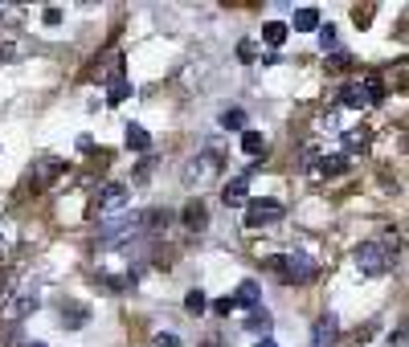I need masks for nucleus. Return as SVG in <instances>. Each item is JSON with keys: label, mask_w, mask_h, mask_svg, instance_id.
I'll list each match as a JSON object with an SVG mask.
<instances>
[{"label": "nucleus", "mask_w": 409, "mask_h": 347, "mask_svg": "<svg viewBox=\"0 0 409 347\" xmlns=\"http://www.w3.org/2000/svg\"><path fill=\"white\" fill-rule=\"evenodd\" d=\"M356 265H361V274H368V278L389 274L397 265V237L393 233H381L372 241H361L356 245Z\"/></svg>", "instance_id": "obj_1"}, {"label": "nucleus", "mask_w": 409, "mask_h": 347, "mask_svg": "<svg viewBox=\"0 0 409 347\" xmlns=\"http://www.w3.org/2000/svg\"><path fill=\"white\" fill-rule=\"evenodd\" d=\"M266 270H271L282 286H303V282H311V278H316L319 265L307 258V254H278V258L266 261Z\"/></svg>", "instance_id": "obj_2"}, {"label": "nucleus", "mask_w": 409, "mask_h": 347, "mask_svg": "<svg viewBox=\"0 0 409 347\" xmlns=\"http://www.w3.org/2000/svg\"><path fill=\"white\" fill-rule=\"evenodd\" d=\"M136 233H143V213H119L98 225V245H119V241H131Z\"/></svg>", "instance_id": "obj_3"}, {"label": "nucleus", "mask_w": 409, "mask_h": 347, "mask_svg": "<svg viewBox=\"0 0 409 347\" xmlns=\"http://www.w3.org/2000/svg\"><path fill=\"white\" fill-rule=\"evenodd\" d=\"M226 168V160H221V151H213V147H205V151H197L192 160H188V168H184V184H209V180H217Z\"/></svg>", "instance_id": "obj_4"}, {"label": "nucleus", "mask_w": 409, "mask_h": 347, "mask_svg": "<svg viewBox=\"0 0 409 347\" xmlns=\"http://www.w3.org/2000/svg\"><path fill=\"white\" fill-rule=\"evenodd\" d=\"M94 209H98L102 217H111V213H123V209H127V184H119V180L102 184V188L94 192Z\"/></svg>", "instance_id": "obj_5"}, {"label": "nucleus", "mask_w": 409, "mask_h": 347, "mask_svg": "<svg viewBox=\"0 0 409 347\" xmlns=\"http://www.w3.org/2000/svg\"><path fill=\"white\" fill-rule=\"evenodd\" d=\"M42 306V294L33 290V286H25V290H17L12 299H4V306H0V315L8 319V323H17V319H25V315H33Z\"/></svg>", "instance_id": "obj_6"}, {"label": "nucleus", "mask_w": 409, "mask_h": 347, "mask_svg": "<svg viewBox=\"0 0 409 347\" xmlns=\"http://www.w3.org/2000/svg\"><path fill=\"white\" fill-rule=\"evenodd\" d=\"M282 217H287V209L278 200H250L246 205V229H262V225H274Z\"/></svg>", "instance_id": "obj_7"}, {"label": "nucleus", "mask_w": 409, "mask_h": 347, "mask_svg": "<svg viewBox=\"0 0 409 347\" xmlns=\"http://www.w3.org/2000/svg\"><path fill=\"white\" fill-rule=\"evenodd\" d=\"M250 176H254V168L233 176L226 188H221V205H226V209H242V205H246V196H250Z\"/></svg>", "instance_id": "obj_8"}, {"label": "nucleus", "mask_w": 409, "mask_h": 347, "mask_svg": "<svg viewBox=\"0 0 409 347\" xmlns=\"http://www.w3.org/2000/svg\"><path fill=\"white\" fill-rule=\"evenodd\" d=\"M340 339V319L336 315H319L316 327H311V347H336Z\"/></svg>", "instance_id": "obj_9"}, {"label": "nucleus", "mask_w": 409, "mask_h": 347, "mask_svg": "<svg viewBox=\"0 0 409 347\" xmlns=\"http://www.w3.org/2000/svg\"><path fill=\"white\" fill-rule=\"evenodd\" d=\"M344 135V156H361V151H368V143H372V127H348L340 131Z\"/></svg>", "instance_id": "obj_10"}, {"label": "nucleus", "mask_w": 409, "mask_h": 347, "mask_svg": "<svg viewBox=\"0 0 409 347\" xmlns=\"http://www.w3.org/2000/svg\"><path fill=\"white\" fill-rule=\"evenodd\" d=\"M316 164H319V168H316L319 180H336V176L348 172V156H319Z\"/></svg>", "instance_id": "obj_11"}, {"label": "nucleus", "mask_w": 409, "mask_h": 347, "mask_svg": "<svg viewBox=\"0 0 409 347\" xmlns=\"http://www.w3.org/2000/svg\"><path fill=\"white\" fill-rule=\"evenodd\" d=\"M262 303V286L254 282V278H246L242 286H237V294H233V306H250V310H258Z\"/></svg>", "instance_id": "obj_12"}, {"label": "nucleus", "mask_w": 409, "mask_h": 347, "mask_svg": "<svg viewBox=\"0 0 409 347\" xmlns=\"http://www.w3.org/2000/svg\"><path fill=\"white\" fill-rule=\"evenodd\" d=\"M361 90H364V102H368V106L385 102V82H381V74H364V78H361Z\"/></svg>", "instance_id": "obj_13"}, {"label": "nucleus", "mask_w": 409, "mask_h": 347, "mask_svg": "<svg viewBox=\"0 0 409 347\" xmlns=\"http://www.w3.org/2000/svg\"><path fill=\"white\" fill-rule=\"evenodd\" d=\"M291 29H295V33H316L319 29V12L316 8H299V12L291 17Z\"/></svg>", "instance_id": "obj_14"}, {"label": "nucleus", "mask_w": 409, "mask_h": 347, "mask_svg": "<svg viewBox=\"0 0 409 347\" xmlns=\"http://www.w3.org/2000/svg\"><path fill=\"white\" fill-rule=\"evenodd\" d=\"M184 225H188V229H197V233H201V229H205V225H209V209H205V205H201V200H192V205H188V209H184Z\"/></svg>", "instance_id": "obj_15"}, {"label": "nucleus", "mask_w": 409, "mask_h": 347, "mask_svg": "<svg viewBox=\"0 0 409 347\" xmlns=\"http://www.w3.org/2000/svg\"><path fill=\"white\" fill-rule=\"evenodd\" d=\"M87 319H91V310H87V306H62V323H66L70 331L87 327Z\"/></svg>", "instance_id": "obj_16"}, {"label": "nucleus", "mask_w": 409, "mask_h": 347, "mask_svg": "<svg viewBox=\"0 0 409 347\" xmlns=\"http://www.w3.org/2000/svg\"><path fill=\"white\" fill-rule=\"evenodd\" d=\"M246 331H250V335H262V339H266V335H271V310H254V315L246 319Z\"/></svg>", "instance_id": "obj_17"}, {"label": "nucleus", "mask_w": 409, "mask_h": 347, "mask_svg": "<svg viewBox=\"0 0 409 347\" xmlns=\"http://www.w3.org/2000/svg\"><path fill=\"white\" fill-rule=\"evenodd\" d=\"M242 151H246V156H262V151H266V139H262V131H242Z\"/></svg>", "instance_id": "obj_18"}, {"label": "nucleus", "mask_w": 409, "mask_h": 347, "mask_svg": "<svg viewBox=\"0 0 409 347\" xmlns=\"http://www.w3.org/2000/svg\"><path fill=\"white\" fill-rule=\"evenodd\" d=\"M340 102H344V106H352V111L368 106V102H364V90H361V82H344V90H340Z\"/></svg>", "instance_id": "obj_19"}, {"label": "nucleus", "mask_w": 409, "mask_h": 347, "mask_svg": "<svg viewBox=\"0 0 409 347\" xmlns=\"http://www.w3.org/2000/svg\"><path fill=\"white\" fill-rule=\"evenodd\" d=\"M287 33H291V29H287L282 21H266V25H262V41L266 45H282L287 41Z\"/></svg>", "instance_id": "obj_20"}, {"label": "nucleus", "mask_w": 409, "mask_h": 347, "mask_svg": "<svg viewBox=\"0 0 409 347\" xmlns=\"http://www.w3.org/2000/svg\"><path fill=\"white\" fill-rule=\"evenodd\" d=\"M127 147H131V151H147V147H152V135L139 127V123H131V127H127Z\"/></svg>", "instance_id": "obj_21"}, {"label": "nucleus", "mask_w": 409, "mask_h": 347, "mask_svg": "<svg viewBox=\"0 0 409 347\" xmlns=\"http://www.w3.org/2000/svg\"><path fill=\"white\" fill-rule=\"evenodd\" d=\"M127 98H131V82H127V78H119V82L107 86V102H111V106H119V102H127Z\"/></svg>", "instance_id": "obj_22"}, {"label": "nucleus", "mask_w": 409, "mask_h": 347, "mask_svg": "<svg viewBox=\"0 0 409 347\" xmlns=\"http://www.w3.org/2000/svg\"><path fill=\"white\" fill-rule=\"evenodd\" d=\"M184 310H188V315H205V310H209V299H205V290H201V286H192V290H188Z\"/></svg>", "instance_id": "obj_23"}, {"label": "nucleus", "mask_w": 409, "mask_h": 347, "mask_svg": "<svg viewBox=\"0 0 409 347\" xmlns=\"http://www.w3.org/2000/svg\"><path fill=\"white\" fill-rule=\"evenodd\" d=\"M316 33H319V49H323V53H336V49H340V37H336V25H319Z\"/></svg>", "instance_id": "obj_24"}, {"label": "nucleus", "mask_w": 409, "mask_h": 347, "mask_svg": "<svg viewBox=\"0 0 409 347\" xmlns=\"http://www.w3.org/2000/svg\"><path fill=\"white\" fill-rule=\"evenodd\" d=\"M221 127H226V131H246V115L233 106V111H226V115H221Z\"/></svg>", "instance_id": "obj_25"}, {"label": "nucleus", "mask_w": 409, "mask_h": 347, "mask_svg": "<svg viewBox=\"0 0 409 347\" xmlns=\"http://www.w3.org/2000/svg\"><path fill=\"white\" fill-rule=\"evenodd\" d=\"M348 66H352V53H344V49H336V53H331V62H327V70H336V74H340V70H348Z\"/></svg>", "instance_id": "obj_26"}, {"label": "nucleus", "mask_w": 409, "mask_h": 347, "mask_svg": "<svg viewBox=\"0 0 409 347\" xmlns=\"http://www.w3.org/2000/svg\"><path fill=\"white\" fill-rule=\"evenodd\" d=\"M57 172H62V164H57V160H42V164H37V176H42V180H53Z\"/></svg>", "instance_id": "obj_27"}, {"label": "nucleus", "mask_w": 409, "mask_h": 347, "mask_svg": "<svg viewBox=\"0 0 409 347\" xmlns=\"http://www.w3.org/2000/svg\"><path fill=\"white\" fill-rule=\"evenodd\" d=\"M385 347H406V327H397V331L385 339Z\"/></svg>", "instance_id": "obj_28"}, {"label": "nucleus", "mask_w": 409, "mask_h": 347, "mask_svg": "<svg viewBox=\"0 0 409 347\" xmlns=\"http://www.w3.org/2000/svg\"><path fill=\"white\" fill-rule=\"evenodd\" d=\"M213 310H217V315H229V310H237V306H233V294H229V299H217V303H213Z\"/></svg>", "instance_id": "obj_29"}, {"label": "nucleus", "mask_w": 409, "mask_h": 347, "mask_svg": "<svg viewBox=\"0 0 409 347\" xmlns=\"http://www.w3.org/2000/svg\"><path fill=\"white\" fill-rule=\"evenodd\" d=\"M156 347H181V339H176V335H164V331H160V335H156Z\"/></svg>", "instance_id": "obj_30"}, {"label": "nucleus", "mask_w": 409, "mask_h": 347, "mask_svg": "<svg viewBox=\"0 0 409 347\" xmlns=\"http://www.w3.org/2000/svg\"><path fill=\"white\" fill-rule=\"evenodd\" d=\"M237 53H242V57L250 62V57H254V41H242V45H237Z\"/></svg>", "instance_id": "obj_31"}, {"label": "nucleus", "mask_w": 409, "mask_h": 347, "mask_svg": "<svg viewBox=\"0 0 409 347\" xmlns=\"http://www.w3.org/2000/svg\"><path fill=\"white\" fill-rule=\"evenodd\" d=\"M258 347H278V344H274V339H258Z\"/></svg>", "instance_id": "obj_32"}, {"label": "nucleus", "mask_w": 409, "mask_h": 347, "mask_svg": "<svg viewBox=\"0 0 409 347\" xmlns=\"http://www.w3.org/2000/svg\"><path fill=\"white\" fill-rule=\"evenodd\" d=\"M29 347H46V344H29Z\"/></svg>", "instance_id": "obj_33"}]
</instances>
